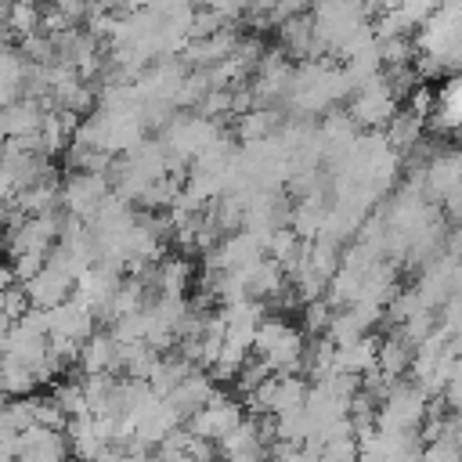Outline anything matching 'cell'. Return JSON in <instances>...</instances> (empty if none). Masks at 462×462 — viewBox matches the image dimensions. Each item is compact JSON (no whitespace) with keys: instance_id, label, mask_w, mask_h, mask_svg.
I'll return each instance as SVG.
<instances>
[{"instance_id":"1","label":"cell","mask_w":462,"mask_h":462,"mask_svg":"<svg viewBox=\"0 0 462 462\" xmlns=\"http://www.w3.org/2000/svg\"><path fill=\"white\" fill-rule=\"evenodd\" d=\"M253 350L271 375H289V372H296V365L303 357V336L289 321L271 318V321H260V328L253 336Z\"/></svg>"},{"instance_id":"2","label":"cell","mask_w":462,"mask_h":462,"mask_svg":"<svg viewBox=\"0 0 462 462\" xmlns=\"http://www.w3.org/2000/svg\"><path fill=\"white\" fill-rule=\"evenodd\" d=\"M108 199V184L101 173L94 170H76L72 177H65V184L58 188V206L76 217V220H90L97 213V206Z\"/></svg>"},{"instance_id":"3","label":"cell","mask_w":462,"mask_h":462,"mask_svg":"<svg viewBox=\"0 0 462 462\" xmlns=\"http://www.w3.org/2000/svg\"><path fill=\"white\" fill-rule=\"evenodd\" d=\"M422 393L419 390H393L379 411L372 415V426L375 430H386V433H415V426L422 422Z\"/></svg>"},{"instance_id":"4","label":"cell","mask_w":462,"mask_h":462,"mask_svg":"<svg viewBox=\"0 0 462 462\" xmlns=\"http://www.w3.org/2000/svg\"><path fill=\"white\" fill-rule=\"evenodd\" d=\"M245 419V411H242V404L238 401H227V397H213L209 404H202L191 419H188V430L195 433V437H202V440H209V444H220L238 422Z\"/></svg>"},{"instance_id":"5","label":"cell","mask_w":462,"mask_h":462,"mask_svg":"<svg viewBox=\"0 0 462 462\" xmlns=\"http://www.w3.org/2000/svg\"><path fill=\"white\" fill-rule=\"evenodd\" d=\"M18 285H22L25 300H29V307H36V310H51V307L72 300V285H76V282H72L65 271H58L54 263H43L36 274H29V278L18 282Z\"/></svg>"},{"instance_id":"6","label":"cell","mask_w":462,"mask_h":462,"mask_svg":"<svg viewBox=\"0 0 462 462\" xmlns=\"http://www.w3.org/2000/svg\"><path fill=\"white\" fill-rule=\"evenodd\" d=\"M43 116H47V105L36 101V97H18L11 105L0 108V144L7 141H32L43 126Z\"/></svg>"},{"instance_id":"7","label":"cell","mask_w":462,"mask_h":462,"mask_svg":"<svg viewBox=\"0 0 462 462\" xmlns=\"http://www.w3.org/2000/svg\"><path fill=\"white\" fill-rule=\"evenodd\" d=\"M11 462H72L65 430H43V426L25 430L18 437V448H14Z\"/></svg>"},{"instance_id":"8","label":"cell","mask_w":462,"mask_h":462,"mask_svg":"<svg viewBox=\"0 0 462 462\" xmlns=\"http://www.w3.org/2000/svg\"><path fill=\"white\" fill-rule=\"evenodd\" d=\"M79 368L83 375H112L119 368V343L112 336H90L79 346Z\"/></svg>"},{"instance_id":"9","label":"cell","mask_w":462,"mask_h":462,"mask_svg":"<svg viewBox=\"0 0 462 462\" xmlns=\"http://www.w3.org/2000/svg\"><path fill=\"white\" fill-rule=\"evenodd\" d=\"M40 25H43V14H40L36 0H11V4H7L4 29H11V32L22 36V40H29V36L40 32Z\"/></svg>"},{"instance_id":"10","label":"cell","mask_w":462,"mask_h":462,"mask_svg":"<svg viewBox=\"0 0 462 462\" xmlns=\"http://www.w3.org/2000/svg\"><path fill=\"white\" fill-rule=\"evenodd\" d=\"M440 119L462 126V83H448V90L440 94Z\"/></svg>"},{"instance_id":"11","label":"cell","mask_w":462,"mask_h":462,"mask_svg":"<svg viewBox=\"0 0 462 462\" xmlns=\"http://www.w3.org/2000/svg\"><path fill=\"white\" fill-rule=\"evenodd\" d=\"M14 285H18V278H14L11 260H0V296H4L7 289H14Z\"/></svg>"},{"instance_id":"12","label":"cell","mask_w":462,"mask_h":462,"mask_svg":"<svg viewBox=\"0 0 462 462\" xmlns=\"http://www.w3.org/2000/svg\"><path fill=\"white\" fill-rule=\"evenodd\" d=\"M7 332H11V318H7L4 307H0V354H4V346H7Z\"/></svg>"},{"instance_id":"13","label":"cell","mask_w":462,"mask_h":462,"mask_svg":"<svg viewBox=\"0 0 462 462\" xmlns=\"http://www.w3.org/2000/svg\"><path fill=\"white\" fill-rule=\"evenodd\" d=\"M0 404H4V393H0Z\"/></svg>"}]
</instances>
